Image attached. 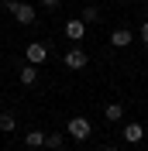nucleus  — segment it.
<instances>
[{
  "mask_svg": "<svg viewBox=\"0 0 148 151\" xmlns=\"http://www.w3.org/2000/svg\"><path fill=\"white\" fill-rule=\"evenodd\" d=\"M7 10L17 17V24H31V21L38 17V10L31 7V4H21V0H14V4H7Z\"/></svg>",
  "mask_w": 148,
  "mask_h": 151,
  "instance_id": "nucleus-1",
  "label": "nucleus"
},
{
  "mask_svg": "<svg viewBox=\"0 0 148 151\" xmlns=\"http://www.w3.org/2000/svg\"><path fill=\"white\" fill-rule=\"evenodd\" d=\"M65 131L73 134L76 141H86V137H90V131H93V127H90V120H86V117H73V120L65 124Z\"/></svg>",
  "mask_w": 148,
  "mask_h": 151,
  "instance_id": "nucleus-2",
  "label": "nucleus"
},
{
  "mask_svg": "<svg viewBox=\"0 0 148 151\" xmlns=\"http://www.w3.org/2000/svg\"><path fill=\"white\" fill-rule=\"evenodd\" d=\"M24 55H28L31 65H41V62L48 58V45H41V41H31V45L24 48Z\"/></svg>",
  "mask_w": 148,
  "mask_h": 151,
  "instance_id": "nucleus-3",
  "label": "nucleus"
},
{
  "mask_svg": "<svg viewBox=\"0 0 148 151\" xmlns=\"http://www.w3.org/2000/svg\"><path fill=\"white\" fill-rule=\"evenodd\" d=\"M86 62H90V58H86V52H79V48L65 52V65H69V69H76V72H79V69H86Z\"/></svg>",
  "mask_w": 148,
  "mask_h": 151,
  "instance_id": "nucleus-4",
  "label": "nucleus"
},
{
  "mask_svg": "<svg viewBox=\"0 0 148 151\" xmlns=\"http://www.w3.org/2000/svg\"><path fill=\"white\" fill-rule=\"evenodd\" d=\"M65 38L83 41V38H86V24H83V21H69V24H65Z\"/></svg>",
  "mask_w": 148,
  "mask_h": 151,
  "instance_id": "nucleus-5",
  "label": "nucleus"
},
{
  "mask_svg": "<svg viewBox=\"0 0 148 151\" xmlns=\"http://www.w3.org/2000/svg\"><path fill=\"white\" fill-rule=\"evenodd\" d=\"M131 38H134V35H131L128 28H117V31L110 35V45H114V48H128V45H131Z\"/></svg>",
  "mask_w": 148,
  "mask_h": 151,
  "instance_id": "nucleus-6",
  "label": "nucleus"
},
{
  "mask_svg": "<svg viewBox=\"0 0 148 151\" xmlns=\"http://www.w3.org/2000/svg\"><path fill=\"white\" fill-rule=\"evenodd\" d=\"M141 137H145V131H141V124H128V127H124V141H128V144H138Z\"/></svg>",
  "mask_w": 148,
  "mask_h": 151,
  "instance_id": "nucleus-7",
  "label": "nucleus"
},
{
  "mask_svg": "<svg viewBox=\"0 0 148 151\" xmlns=\"http://www.w3.org/2000/svg\"><path fill=\"white\" fill-rule=\"evenodd\" d=\"M24 144H28V148H45V134H41V131H28Z\"/></svg>",
  "mask_w": 148,
  "mask_h": 151,
  "instance_id": "nucleus-8",
  "label": "nucleus"
},
{
  "mask_svg": "<svg viewBox=\"0 0 148 151\" xmlns=\"http://www.w3.org/2000/svg\"><path fill=\"white\" fill-rule=\"evenodd\" d=\"M35 79H38V65H24L21 69V83L24 86H35Z\"/></svg>",
  "mask_w": 148,
  "mask_h": 151,
  "instance_id": "nucleus-9",
  "label": "nucleus"
},
{
  "mask_svg": "<svg viewBox=\"0 0 148 151\" xmlns=\"http://www.w3.org/2000/svg\"><path fill=\"white\" fill-rule=\"evenodd\" d=\"M14 127H17V117H14V113H0V131L10 134Z\"/></svg>",
  "mask_w": 148,
  "mask_h": 151,
  "instance_id": "nucleus-10",
  "label": "nucleus"
},
{
  "mask_svg": "<svg viewBox=\"0 0 148 151\" xmlns=\"http://www.w3.org/2000/svg\"><path fill=\"white\" fill-rule=\"evenodd\" d=\"M103 117H107V120H114V124H117L120 117H124V106H120V103H110V106H107V110H103Z\"/></svg>",
  "mask_w": 148,
  "mask_h": 151,
  "instance_id": "nucleus-11",
  "label": "nucleus"
},
{
  "mask_svg": "<svg viewBox=\"0 0 148 151\" xmlns=\"http://www.w3.org/2000/svg\"><path fill=\"white\" fill-rule=\"evenodd\" d=\"M45 148H52V151H62V134H45Z\"/></svg>",
  "mask_w": 148,
  "mask_h": 151,
  "instance_id": "nucleus-12",
  "label": "nucleus"
},
{
  "mask_svg": "<svg viewBox=\"0 0 148 151\" xmlns=\"http://www.w3.org/2000/svg\"><path fill=\"white\" fill-rule=\"evenodd\" d=\"M96 17H100V14H96V7H83V17H79V21H83V24H93Z\"/></svg>",
  "mask_w": 148,
  "mask_h": 151,
  "instance_id": "nucleus-13",
  "label": "nucleus"
},
{
  "mask_svg": "<svg viewBox=\"0 0 148 151\" xmlns=\"http://www.w3.org/2000/svg\"><path fill=\"white\" fill-rule=\"evenodd\" d=\"M138 38H141V41H145V45H148V21H145V24H141V31H138Z\"/></svg>",
  "mask_w": 148,
  "mask_h": 151,
  "instance_id": "nucleus-14",
  "label": "nucleus"
},
{
  "mask_svg": "<svg viewBox=\"0 0 148 151\" xmlns=\"http://www.w3.org/2000/svg\"><path fill=\"white\" fill-rule=\"evenodd\" d=\"M41 4H45V7H55V4H59V0H41Z\"/></svg>",
  "mask_w": 148,
  "mask_h": 151,
  "instance_id": "nucleus-15",
  "label": "nucleus"
},
{
  "mask_svg": "<svg viewBox=\"0 0 148 151\" xmlns=\"http://www.w3.org/2000/svg\"><path fill=\"white\" fill-rule=\"evenodd\" d=\"M103 151H117V148H114V144H103Z\"/></svg>",
  "mask_w": 148,
  "mask_h": 151,
  "instance_id": "nucleus-16",
  "label": "nucleus"
},
{
  "mask_svg": "<svg viewBox=\"0 0 148 151\" xmlns=\"http://www.w3.org/2000/svg\"><path fill=\"white\" fill-rule=\"evenodd\" d=\"M62 151H65V148H62Z\"/></svg>",
  "mask_w": 148,
  "mask_h": 151,
  "instance_id": "nucleus-17",
  "label": "nucleus"
}]
</instances>
